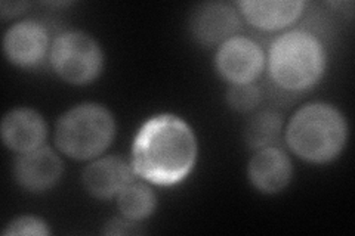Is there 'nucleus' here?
Returning <instances> with one entry per match:
<instances>
[{"label": "nucleus", "instance_id": "f257e3e1", "mask_svg": "<svg viewBox=\"0 0 355 236\" xmlns=\"http://www.w3.org/2000/svg\"><path fill=\"white\" fill-rule=\"evenodd\" d=\"M197 156L194 133L175 116H157L141 127L133 142V172L146 181L172 186L193 170Z\"/></svg>", "mask_w": 355, "mask_h": 236}, {"label": "nucleus", "instance_id": "f03ea898", "mask_svg": "<svg viewBox=\"0 0 355 236\" xmlns=\"http://www.w3.org/2000/svg\"><path fill=\"white\" fill-rule=\"evenodd\" d=\"M347 140V122L340 112L326 104L299 109L287 127V143L301 158L327 163L342 151Z\"/></svg>", "mask_w": 355, "mask_h": 236}, {"label": "nucleus", "instance_id": "7ed1b4c3", "mask_svg": "<svg viewBox=\"0 0 355 236\" xmlns=\"http://www.w3.org/2000/svg\"><path fill=\"white\" fill-rule=\"evenodd\" d=\"M326 66L320 40L306 31H291L277 39L270 51L272 80L287 91H305L314 86Z\"/></svg>", "mask_w": 355, "mask_h": 236}, {"label": "nucleus", "instance_id": "20e7f679", "mask_svg": "<svg viewBox=\"0 0 355 236\" xmlns=\"http://www.w3.org/2000/svg\"><path fill=\"white\" fill-rule=\"evenodd\" d=\"M114 138V120L95 104L79 105L60 118L57 125L58 148L71 158L89 160L108 148Z\"/></svg>", "mask_w": 355, "mask_h": 236}, {"label": "nucleus", "instance_id": "39448f33", "mask_svg": "<svg viewBox=\"0 0 355 236\" xmlns=\"http://www.w3.org/2000/svg\"><path fill=\"white\" fill-rule=\"evenodd\" d=\"M51 62L53 70L65 82L87 84L103 70V52L91 36L71 31L53 42Z\"/></svg>", "mask_w": 355, "mask_h": 236}, {"label": "nucleus", "instance_id": "423d86ee", "mask_svg": "<svg viewBox=\"0 0 355 236\" xmlns=\"http://www.w3.org/2000/svg\"><path fill=\"white\" fill-rule=\"evenodd\" d=\"M263 66V53L257 43L244 37L224 42L216 55L219 74L232 84L252 83Z\"/></svg>", "mask_w": 355, "mask_h": 236}, {"label": "nucleus", "instance_id": "0eeeda50", "mask_svg": "<svg viewBox=\"0 0 355 236\" xmlns=\"http://www.w3.org/2000/svg\"><path fill=\"white\" fill-rule=\"evenodd\" d=\"M8 58L19 66H35L46 56L49 46L48 31L36 21H24L10 27L5 36Z\"/></svg>", "mask_w": 355, "mask_h": 236}, {"label": "nucleus", "instance_id": "6e6552de", "mask_svg": "<svg viewBox=\"0 0 355 236\" xmlns=\"http://www.w3.org/2000/svg\"><path fill=\"white\" fill-rule=\"evenodd\" d=\"M62 161L49 148H37L22 154L15 163L18 183L30 192H43L60 181Z\"/></svg>", "mask_w": 355, "mask_h": 236}, {"label": "nucleus", "instance_id": "1a4fd4ad", "mask_svg": "<svg viewBox=\"0 0 355 236\" xmlns=\"http://www.w3.org/2000/svg\"><path fill=\"white\" fill-rule=\"evenodd\" d=\"M239 27L240 19L237 12L225 3H205L198 6L190 21L194 39L205 46L227 42Z\"/></svg>", "mask_w": 355, "mask_h": 236}, {"label": "nucleus", "instance_id": "9d476101", "mask_svg": "<svg viewBox=\"0 0 355 236\" xmlns=\"http://www.w3.org/2000/svg\"><path fill=\"white\" fill-rule=\"evenodd\" d=\"M292 163L287 154L274 146H266L253 155L249 164L250 181L265 194L283 190L292 179Z\"/></svg>", "mask_w": 355, "mask_h": 236}, {"label": "nucleus", "instance_id": "9b49d317", "mask_svg": "<svg viewBox=\"0 0 355 236\" xmlns=\"http://www.w3.org/2000/svg\"><path fill=\"white\" fill-rule=\"evenodd\" d=\"M2 138L8 148L24 154L42 145L46 138V125L36 111L14 109L3 118Z\"/></svg>", "mask_w": 355, "mask_h": 236}, {"label": "nucleus", "instance_id": "f8f14e48", "mask_svg": "<svg viewBox=\"0 0 355 236\" xmlns=\"http://www.w3.org/2000/svg\"><path fill=\"white\" fill-rule=\"evenodd\" d=\"M130 182L129 165L119 156H107L89 164L83 172V185L89 194L99 199L119 194Z\"/></svg>", "mask_w": 355, "mask_h": 236}, {"label": "nucleus", "instance_id": "ddd939ff", "mask_svg": "<svg viewBox=\"0 0 355 236\" xmlns=\"http://www.w3.org/2000/svg\"><path fill=\"white\" fill-rule=\"evenodd\" d=\"M241 12L254 27L279 30L292 24L302 14L304 2H240Z\"/></svg>", "mask_w": 355, "mask_h": 236}, {"label": "nucleus", "instance_id": "4468645a", "mask_svg": "<svg viewBox=\"0 0 355 236\" xmlns=\"http://www.w3.org/2000/svg\"><path fill=\"white\" fill-rule=\"evenodd\" d=\"M155 207L153 190L141 182H129L119 192V208L130 220H142L151 216Z\"/></svg>", "mask_w": 355, "mask_h": 236}, {"label": "nucleus", "instance_id": "2eb2a0df", "mask_svg": "<svg viewBox=\"0 0 355 236\" xmlns=\"http://www.w3.org/2000/svg\"><path fill=\"white\" fill-rule=\"evenodd\" d=\"M282 117L275 111H261L253 116L246 127V142L253 149L266 148L277 140L282 131Z\"/></svg>", "mask_w": 355, "mask_h": 236}, {"label": "nucleus", "instance_id": "dca6fc26", "mask_svg": "<svg viewBox=\"0 0 355 236\" xmlns=\"http://www.w3.org/2000/svg\"><path fill=\"white\" fill-rule=\"evenodd\" d=\"M227 100L232 109L240 111V112H248L259 104L261 92L259 89L252 83L232 84L228 91Z\"/></svg>", "mask_w": 355, "mask_h": 236}, {"label": "nucleus", "instance_id": "f3484780", "mask_svg": "<svg viewBox=\"0 0 355 236\" xmlns=\"http://www.w3.org/2000/svg\"><path fill=\"white\" fill-rule=\"evenodd\" d=\"M49 229L46 223L37 217H19L8 224L5 235H48Z\"/></svg>", "mask_w": 355, "mask_h": 236}, {"label": "nucleus", "instance_id": "a211bd4d", "mask_svg": "<svg viewBox=\"0 0 355 236\" xmlns=\"http://www.w3.org/2000/svg\"><path fill=\"white\" fill-rule=\"evenodd\" d=\"M142 229L138 228V224L133 223L130 219H114L105 224L104 233L108 235H135L141 233Z\"/></svg>", "mask_w": 355, "mask_h": 236}, {"label": "nucleus", "instance_id": "6ab92c4d", "mask_svg": "<svg viewBox=\"0 0 355 236\" xmlns=\"http://www.w3.org/2000/svg\"><path fill=\"white\" fill-rule=\"evenodd\" d=\"M28 5L27 3H2V14L5 17L9 15H17L19 14L22 9H26Z\"/></svg>", "mask_w": 355, "mask_h": 236}]
</instances>
